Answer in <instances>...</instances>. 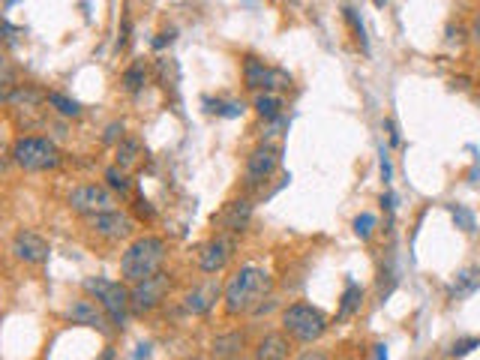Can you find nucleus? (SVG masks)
Masks as SVG:
<instances>
[{
  "instance_id": "obj_14",
  "label": "nucleus",
  "mask_w": 480,
  "mask_h": 360,
  "mask_svg": "<svg viewBox=\"0 0 480 360\" xmlns=\"http://www.w3.org/2000/svg\"><path fill=\"white\" fill-rule=\"evenodd\" d=\"M231 255H235V240L231 237H213L210 243H205V250H201L198 264L205 273H220L231 262Z\"/></svg>"
},
{
  "instance_id": "obj_17",
  "label": "nucleus",
  "mask_w": 480,
  "mask_h": 360,
  "mask_svg": "<svg viewBox=\"0 0 480 360\" xmlns=\"http://www.w3.org/2000/svg\"><path fill=\"white\" fill-rule=\"evenodd\" d=\"M360 304H363V288L357 282H348L345 292H342V300H339V309H337V324L352 319V315L360 309Z\"/></svg>"
},
{
  "instance_id": "obj_30",
  "label": "nucleus",
  "mask_w": 480,
  "mask_h": 360,
  "mask_svg": "<svg viewBox=\"0 0 480 360\" xmlns=\"http://www.w3.org/2000/svg\"><path fill=\"white\" fill-rule=\"evenodd\" d=\"M345 19H348V21H352V27H354V34H357V39H360V46H363V48H367V31H363V24H360V19H357V12H354L352 6H348V9H345Z\"/></svg>"
},
{
  "instance_id": "obj_15",
  "label": "nucleus",
  "mask_w": 480,
  "mask_h": 360,
  "mask_svg": "<svg viewBox=\"0 0 480 360\" xmlns=\"http://www.w3.org/2000/svg\"><path fill=\"white\" fill-rule=\"evenodd\" d=\"M220 294H225L223 285L216 282V279H208L205 285H198V288H193V292L186 294L183 307H186V312H193V315H205L216 304V300H220Z\"/></svg>"
},
{
  "instance_id": "obj_20",
  "label": "nucleus",
  "mask_w": 480,
  "mask_h": 360,
  "mask_svg": "<svg viewBox=\"0 0 480 360\" xmlns=\"http://www.w3.org/2000/svg\"><path fill=\"white\" fill-rule=\"evenodd\" d=\"M240 345H243V334H238V330H231V334L225 336H216L213 339V357H220V360H228V357H235L240 351Z\"/></svg>"
},
{
  "instance_id": "obj_32",
  "label": "nucleus",
  "mask_w": 480,
  "mask_h": 360,
  "mask_svg": "<svg viewBox=\"0 0 480 360\" xmlns=\"http://www.w3.org/2000/svg\"><path fill=\"white\" fill-rule=\"evenodd\" d=\"M174 36H178V31H174V27H171V31H163V34L153 39V48H165L168 42H174Z\"/></svg>"
},
{
  "instance_id": "obj_25",
  "label": "nucleus",
  "mask_w": 480,
  "mask_h": 360,
  "mask_svg": "<svg viewBox=\"0 0 480 360\" xmlns=\"http://www.w3.org/2000/svg\"><path fill=\"white\" fill-rule=\"evenodd\" d=\"M106 180H108V190L111 192H129V190H133V180H129V175H126L123 168H118V165L106 168Z\"/></svg>"
},
{
  "instance_id": "obj_12",
  "label": "nucleus",
  "mask_w": 480,
  "mask_h": 360,
  "mask_svg": "<svg viewBox=\"0 0 480 360\" xmlns=\"http://www.w3.org/2000/svg\"><path fill=\"white\" fill-rule=\"evenodd\" d=\"M66 319L72 322V324H84V327H93V330H99V334H108V324H111V319H108V312L103 309V307H96L91 297H81V300H76L69 309H66Z\"/></svg>"
},
{
  "instance_id": "obj_5",
  "label": "nucleus",
  "mask_w": 480,
  "mask_h": 360,
  "mask_svg": "<svg viewBox=\"0 0 480 360\" xmlns=\"http://www.w3.org/2000/svg\"><path fill=\"white\" fill-rule=\"evenodd\" d=\"M282 330L297 342H315L325 336L327 319L322 309H315L310 304H292L282 312Z\"/></svg>"
},
{
  "instance_id": "obj_31",
  "label": "nucleus",
  "mask_w": 480,
  "mask_h": 360,
  "mask_svg": "<svg viewBox=\"0 0 480 360\" xmlns=\"http://www.w3.org/2000/svg\"><path fill=\"white\" fill-rule=\"evenodd\" d=\"M213 111H216V114H225V118H238V114L243 111V103H225V106L216 103Z\"/></svg>"
},
{
  "instance_id": "obj_2",
  "label": "nucleus",
  "mask_w": 480,
  "mask_h": 360,
  "mask_svg": "<svg viewBox=\"0 0 480 360\" xmlns=\"http://www.w3.org/2000/svg\"><path fill=\"white\" fill-rule=\"evenodd\" d=\"M267 288H270V277L265 270H258L252 264L235 270L225 282V309H228V315L252 312L261 304V297H265Z\"/></svg>"
},
{
  "instance_id": "obj_1",
  "label": "nucleus",
  "mask_w": 480,
  "mask_h": 360,
  "mask_svg": "<svg viewBox=\"0 0 480 360\" xmlns=\"http://www.w3.org/2000/svg\"><path fill=\"white\" fill-rule=\"evenodd\" d=\"M165 255H168V243L156 235H144L136 237L133 243L126 247V252L121 255V277L126 282H144L156 277L159 270L165 264Z\"/></svg>"
},
{
  "instance_id": "obj_40",
  "label": "nucleus",
  "mask_w": 480,
  "mask_h": 360,
  "mask_svg": "<svg viewBox=\"0 0 480 360\" xmlns=\"http://www.w3.org/2000/svg\"><path fill=\"white\" fill-rule=\"evenodd\" d=\"M477 178H480V168H471V180L477 183Z\"/></svg>"
},
{
  "instance_id": "obj_9",
  "label": "nucleus",
  "mask_w": 480,
  "mask_h": 360,
  "mask_svg": "<svg viewBox=\"0 0 480 360\" xmlns=\"http://www.w3.org/2000/svg\"><path fill=\"white\" fill-rule=\"evenodd\" d=\"M276 168H280V150H276V148H258V150H252L250 156H246L243 183L255 190V186L267 183L276 175Z\"/></svg>"
},
{
  "instance_id": "obj_3",
  "label": "nucleus",
  "mask_w": 480,
  "mask_h": 360,
  "mask_svg": "<svg viewBox=\"0 0 480 360\" xmlns=\"http://www.w3.org/2000/svg\"><path fill=\"white\" fill-rule=\"evenodd\" d=\"M12 160L24 171H48L61 165V150L48 138L39 135H21L12 144Z\"/></svg>"
},
{
  "instance_id": "obj_33",
  "label": "nucleus",
  "mask_w": 480,
  "mask_h": 360,
  "mask_svg": "<svg viewBox=\"0 0 480 360\" xmlns=\"http://www.w3.org/2000/svg\"><path fill=\"white\" fill-rule=\"evenodd\" d=\"M297 360H330V354L325 349H310V351H303Z\"/></svg>"
},
{
  "instance_id": "obj_7",
  "label": "nucleus",
  "mask_w": 480,
  "mask_h": 360,
  "mask_svg": "<svg viewBox=\"0 0 480 360\" xmlns=\"http://www.w3.org/2000/svg\"><path fill=\"white\" fill-rule=\"evenodd\" d=\"M243 81H246V88L255 91V93H270V91L288 88V84H292V76H288L285 69L267 66L265 61H258V57H246V63H243Z\"/></svg>"
},
{
  "instance_id": "obj_38",
  "label": "nucleus",
  "mask_w": 480,
  "mask_h": 360,
  "mask_svg": "<svg viewBox=\"0 0 480 360\" xmlns=\"http://www.w3.org/2000/svg\"><path fill=\"white\" fill-rule=\"evenodd\" d=\"M372 360H387V349H384V345H375V354H372Z\"/></svg>"
},
{
  "instance_id": "obj_29",
  "label": "nucleus",
  "mask_w": 480,
  "mask_h": 360,
  "mask_svg": "<svg viewBox=\"0 0 480 360\" xmlns=\"http://www.w3.org/2000/svg\"><path fill=\"white\" fill-rule=\"evenodd\" d=\"M123 129H126V126H123L121 120H114V123H108V126H106V135H103V141H106V144H114V141H118V144H121V141L126 138V135H123Z\"/></svg>"
},
{
  "instance_id": "obj_6",
  "label": "nucleus",
  "mask_w": 480,
  "mask_h": 360,
  "mask_svg": "<svg viewBox=\"0 0 480 360\" xmlns=\"http://www.w3.org/2000/svg\"><path fill=\"white\" fill-rule=\"evenodd\" d=\"M69 207L76 213H84V216H99V213H111L118 210V195L106 186H96V183H84V186H76V190L69 192Z\"/></svg>"
},
{
  "instance_id": "obj_36",
  "label": "nucleus",
  "mask_w": 480,
  "mask_h": 360,
  "mask_svg": "<svg viewBox=\"0 0 480 360\" xmlns=\"http://www.w3.org/2000/svg\"><path fill=\"white\" fill-rule=\"evenodd\" d=\"M471 39L480 42V9H477V16H474V21H471Z\"/></svg>"
},
{
  "instance_id": "obj_19",
  "label": "nucleus",
  "mask_w": 480,
  "mask_h": 360,
  "mask_svg": "<svg viewBox=\"0 0 480 360\" xmlns=\"http://www.w3.org/2000/svg\"><path fill=\"white\" fill-rule=\"evenodd\" d=\"M42 99H48V93H42V91H36L34 84H21V88H16V91H9L6 93V103L12 106V108H31V106H39Z\"/></svg>"
},
{
  "instance_id": "obj_10",
  "label": "nucleus",
  "mask_w": 480,
  "mask_h": 360,
  "mask_svg": "<svg viewBox=\"0 0 480 360\" xmlns=\"http://www.w3.org/2000/svg\"><path fill=\"white\" fill-rule=\"evenodd\" d=\"M9 252L24 264H42L48 258L51 247H48V240L42 235L31 232V228H21V232H16V237H12V243H9Z\"/></svg>"
},
{
  "instance_id": "obj_16",
  "label": "nucleus",
  "mask_w": 480,
  "mask_h": 360,
  "mask_svg": "<svg viewBox=\"0 0 480 360\" xmlns=\"http://www.w3.org/2000/svg\"><path fill=\"white\" fill-rule=\"evenodd\" d=\"M288 357V339L282 334H270L258 342L255 360H285Z\"/></svg>"
},
{
  "instance_id": "obj_24",
  "label": "nucleus",
  "mask_w": 480,
  "mask_h": 360,
  "mask_svg": "<svg viewBox=\"0 0 480 360\" xmlns=\"http://www.w3.org/2000/svg\"><path fill=\"white\" fill-rule=\"evenodd\" d=\"M46 103L57 111V114H63V118H78V114H81V106L76 103V99H69L66 93H48V99H46Z\"/></svg>"
},
{
  "instance_id": "obj_18",
  "label": "nucleus",
  "mask_w": 480,
  "mask_h": 360,
  "mask_svg": "<svg viewBox=\"0 0 480 360\" xmlns=\"http://www.w3.org/2000/svg\"><path fill=\"white\" fill-rule=\"evenodd\" d=\"M252 108H255L265 120H282L285 103H282V96H276V93H255Z\"/></svg>"
},
{
  "instance_id": "obj_34",
  "label": "nucleus",
  "mask_w": 480,
  "mask_h": 360,
  "mask_svg": "<svg viewBox=\"0 0 480 360\" xmlns=\"http://www.w3.org/2000/svg\"><path fill=\"white\" fill-rule=\"evenodd\" d=\"M382 178H384V183L394 178V168H390V156H387V150L382 148Z\"/></svg>"
},
{
  "instance_id": "obj_11",
  "label": "nucleus",
  "mask_w": 480,
  "mask_h": 360,
  "mask_svg": "<svg viewBox=\"0 0 480 360\" xmlns=\"http://www.w3.org/2000/svg\"><path fill=\"white\" fill-rule=\"evenodd\" d=\"M250 220H252V201L250 198H235V201H228L220 213H213V225L223 228V232H228V235H240L243 228L250 225Z\"/></svg>"
},
{
  "instance_id": "obj_35",
  "label": "nucleus",
  "mask_w": 480,
  "mask_h": 360,
  "mask_svg": "<svg viewBox=\"0 0 480 360\" xmlns=\"http://www.w3.org/2000/svg\"><path fill=\"white\" fill-rule=\"evenodd\" d=\"M136 210H138L141 216H148V220H150V216H153V207H150V201H148V198H144V195H138V201H136Z\"/></svg>"
},
{
  "instance_id": "obj_27",
  "label": "nucleus",
  "mask_w": 480,
  "mask_h": 360,
  "mask_svg": "<svg viewBox=\"0 0 480 360\" xmlns=\"http://www.w3.org/2000/svg\"><path fill=\"white\" fill-rule=\"evenodd\" d=\"M375 225H378V220H375V216H372V213H360V216H357V220H354V235H357V237H363V240H367V237H372V232H375Z\"/></svg>"
},
{
  "instance_id": "obj_23",
  "label": "nucleus",
  "mask_w": 480,
  "mask_h": 360,
  "mask_svg": "<svg viewBox=\"0 0 480 360\" xmlns=\"http://www.w3.org/2000/svg\"><path fill=\"white\" fill-rule=\"evenodd\" d=\"M144 84H148V66H144L141 61H136L133 66L123 72V88H126L129 93H138Z\"/></svg>"
},
{
  "instance_id": "obj_39",
  "label": "nucleus",
  "mask_w": 480,
  "mask_h": 360,
  "mask_svg": "<svg viewBox=\"0 0 480 360\" xmlns=\"http://www.w3.org/2000/svg\"><path fill=\"white\" fill-rule=\"evenodd\" d=\"M96 360H118V354H114V349H106L103 354H99Z\"/></svg>"
},
{
  "instance_id": "obj_28",
  "label": "nucleus",
  "mask_w": 480,
  "mask_h": 360,
  "mask_svg": "<svg viewBox=\"0 0 480 360\" xmlns=\"http://www.w3.org/2000/svg\"><path fill=\"white\" fill-rule=\"evenodd\" d=\"M477 345H480L477 336H471V339H459V342H454V349H450V357H465V354H471Z\"/></svg>"
},
{
  "instance_id": "obj_8",
  "label": "nucleus",
  "mask_w": 480,
  "mask_h": 360,
  "mask_svg": "<svg viewBox=\"0 0 480 360\" xmlns=\"http://www.w3.org/2000/svg\"><path fill=\"white\" fill-rule=\"evenodd\" d=\"M168 292H171V273L159 270L156 277H150V279H144V282H136V285H133V309H136L138 315L150 312V309H156L159 304H163Z\"/></svg>"
},
{
  "instance_id": "obj_26",
  "label": "nucleus",
  "mask_w": 480,
  "mask_h": 360,
  "mask_svg": "<svg viewBox=\"0 0 480 360\" xmlns=\"http://www.w3.org/2000/svg\"><path fill=\"white\" fill-rule=\"evenodd\" d=\"M450 213H454V222L462 228V232H474V213L462 205H450Z\"/></svg>"
},
{
  "instance_id": "obj_4",
  "label": "nucleus",
  "mask_w": 480,
  "mask_h": 360,
  "mask_svg": "<svg viewBox=\"0 0 480 360\" xmlns=\"http://www.w3.org/2000/svg\"><path fill=\"white\" fill-rule=\"evenodd\" d=\"M84 288L93 292L99 307L108 312V319L114 327H123L126 324V315L133 309V292L123 285V282H111V279H84Z\"/></svg>"
},
{
  "instance_id": "obj_22",
  "label": "nucleus",
  "mask_w": 480,
  "mask_h": 360,
  "mask_svg": "<svg viewBox=\"0 0 480 360\" xmlns=\"http://www.w3.org/2000/svg\"><path fill=\"white\" fill-rule=\"evenodd\" d=\"M138 156H141V141L138 138H123L118 144V168L129 171L138 163Z\"/></svg>"
},
{
  "instance_id": "obj_13",
  "label": "nucleus",
  "mask_w": 480,
  "mask_h": 360,
  "mask_svg": "<svg viewBox=\"0 0 480 360\" xmlns=\"http://www.w3.org/2000/svg\"><path fill=\"white\" fill-rule=\"evenodd\" d=\"M91 228L99 235V237H106V240H123L133 235V216H126L121 210H111V213H99V216H91Z\"/></svg>"
},
{
  "instance_id": "obj_37",
  "label": "nucleus",
  "mask_w": 480,
  "mask_h": 360,
  "mask_svg": "<svg viewBox=\"0 0 480 360\" xmlns=\"http://www.w3.org/2000/svg\"><path fill=\"white\" fill-rule=\"evenodd\" d=\"M148 354H150V345H138V351H136V360H148Z\"/></svg>"
},
{
  "instance_id": "obj_21",
  "label": "nucleus",
  "mask_w": 480,
  "mask_h": 360,
  "mask_svg": "<svg viewBox=\"0 0 480 360\" xmlns=\"http://www.w3.org/2000/svg\"><path fill=\"white\" fill-rule=\"evenodd\" d=\"M477 285H480V267H465L462 273H456V282H454V288H450V294L465 297V294H471Z\"/></svg>"
}]
</instances>
